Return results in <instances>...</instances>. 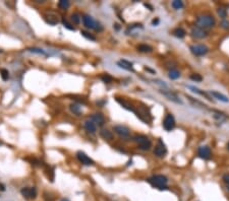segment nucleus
Segmentation results:
<instances>
[{"mask_svg":"<svg viewBox=\"0 0 229 201\" xmlns=\"http://www.w3.org/2000/svg\"><path fill=\"white\" fill-rule=\"evenodd\" d=\"M197 26L200 29H209V28H213L216 24V20H215V17L212 16L210 14H204V15H200L198 16L197 18Z\"/></svg>","mask_w":229,"mask_h":201,"instance_id":"1","label":"nucleus"},{"mask_svg":"<svg viewBox=\"0 0 229 201\" xmlns=\"http://www.w3.org/2000/svg\"><path fill=\"white\" fill-rule=\"evenodd\" d=\"M149 182L158 189H166V184L168 180L163 175H155L150 178Z\"/></svg>","mask_w":229,"mask_h":201,"instance_id":"2","label":"nucleus"},{"mask_svg":"<svg viewBox=\"0 0 229 201\" xmlns=\"http://www.w3.org/2000/svg\"><path fill=\"white\" fill-rule=\"evenodd\" d=\"M134 140H136V142H138V147L142 150H149L152 145L150 139L145 135H136L134 137Z\"/></svg>","mask_w":229,"mask_h":201,"instance_id":"3","label":"nucleus"},{"mask_svg":"<svg viewBox=\"0 0 229 201\" xmlns=\"http://www.w3.org/2000/svg\"><path fill=\"white\" fill-rule=\"evenodd\" d=\"M190 51L196 56H204L208 53L209 49H208L207 46L202 45V44H198V45L190 46Z\"/></svg>","mask_w":229,"mask_h":201,"instance_id":"4","label":"nucleus"},{"mask_svg":"<svg viewBox=\"0 0 229 201\" xmlns=\"http://www.w3.org/2000/svg\"><path fill=\"white\" fill-rule=\"evenodd\" d=\"M163 126H164L165 130H167V131H171L175 127L174 117H173L171 114H168V115L165 117L164 122H163Z\"/></svg>","mask_w":229,"mask_h":201,"instance_id":"5","label":"nucleus"},{"mask_svg":"<svg viewBox=\"0 0 229 201\" xmlns=\"http://www.w3.org/2000/svg\"><path fill=\"white\" fill-rule=\"evenodd\" d=\"M113 130H114L115 133H117L119 136L124 137V138H125V137H128L130 134L129 129L125 126H122V125H116V126L113 127Z\"/></svg>","mask_w":229,"mask_h":201,"instance_id":"6","label":"nucleus"},{"mask_svg":"<svg viewBox=\"0 0 229 201\" xmlns=\"http://www.w3.org/2000/svg\"><path fill=\"white\" fill-rule=\"evenodd\" d=\"M20 193L25 198L28 199H35L37 196V190L34 187L33 188H22L20 190Z\"/></svg>","mask_w":229,"mask_h":201,"instance_id":"7","label":"nucleus"},{"mask_svg":"<svg viewBox=\"0 0 229 201\" xmlns=\"http://www.w3.org/2000/svg\"><path fill=\"white\" fill-rule=\"evenodd\" d=\"M190 34H192V36L194 37L195 39H200V40H202V39H205L206 37L208 36V33L206 32L205 30L198 28V26H196V28H192Z\"/></svg>","mask_w":229,"mask_h":201,"instance_id":"8","label":"nucleus"},{"mask_svg":"<svg viewBox=\"0 0 229 201\" xmlns=\"http://www.w3.org/2000/svg\"><path fill=\"white\" fill-rule=\"evenodd\" d=\"M76 156H78V160H80L82 165H85V166H92V165H94V162L89 158V156H87L85 152L78 151V153H76Z\"/></svg>","mask_w":229,"mask_h":201,"instance_id":"9","label":"nucleus"},{"mask_svg":"<svg viewBox=\"0 0 229 201\" xmlns=\"http://www.w3.org/2000/svg\"><path fill=\"white\" fill-rule=\"evenodd\" d=\"M82 22H84V26H86L87 29H95L96 26V20H94V18L91 16V15L85 14L82 16Z\"/></svg>","mask_w":229,"mask_h":201,"instance_id":"10","label":"nucleus"},{"mask_svg":"<svg viewBox=\"0 0 229 201\" xmlns=\"http://www.w3.org/2000/svg\"><path fill=\"white\" fill-rule=\"evenodd\" d=\"M198 152H199L200 158H204V160H209V158H211V149H210V147L207 145L201 146V147L199 148V150H198Z\"/></svg>","mask_w":229,"mask_h":201,"instance_id":"11","label":"nucleus"},{"mask_svg":"<svg viewBox=\"0 0 229 201\" xmlns=\"http://www.w3.org/2000/svg\"><path fill=\"white\" fill-rule=\"evenodd\" d=\"M91 121H93L94 124L98 125L99 127H102L105 123V118L102 114H93L91 117Z\"/></svg>","mask_w":229,"mask_h":201,"instance_id":"12","label":"nucleus"},{"mask_svg":"<svg viewBox=\"0 0 229 201\" xmlns=\"http://www.w3.org/2000/svg\"><path fill=\"white\" fill-rule=\"evenodd\" d=\"M117 65H118L120 68H123L125 69V70H128V71H134V67H132V64L130 62H128V61H126V60H120L118 63H117Z\"/></svg>","mask_w":229,"mask_h":201,"instance_id":"13","label":"nucleus"},{"mask_svg":"<svg viewBox=\"0 0 229 201\" xmlns=\"http://www.w3.org/2000/svg\"><path fill=\"white\" fill-rule=\"evenodd\" d=\"M154 154L157 156H159V158L164 156L165 154H166V148H165V146L163 145V144H161V145H157L155 147V150H154Z\"/></svg>","mask_w":229,"mask_h":201,"instance_id":"14","label":"nucleus"},{"mask_svg":"<svg viewBox=\"0 0 229 201\" xmlns=\"http://www.w3.org/2000/svg\"><path fill=\"white\" fill-rule=\"evenodd\" d=\"M211 94H212V96H214L215 98H217V100H221V102H223V103H228V102H229V98H227L226 96H224L223 94H220V92H214V90H211Z\"/></svg>","mask_w":229,"mask_h":201,"instance_id":"15","label":"nucleus"},{"mask_svg":"<svg viewBox=\"0 0 229 201\" xmlns=\"http://www.w3.org/2000/svg\"><path fill=\"white\" fill-rule=\"evenodd\" d=\"M85 128H86L87 131H89L91 133H95L96 130H97L96 125L94 124V122L91 121V120H87L86 122H85Z\"/></svg>","mask_w":229,"mask_h":201,"instance_id":"16","label":"nucleus"},{"mask_svg":"<svg viewBox=\"0 0 229 201\" xmlns=\"http://www.w3.org/2000/svg\"><path fill=\"white\" fill-rule=\"evenodd\" d=\"M100 135H101L104 139H107V140H110V139L113 138L112 132L109 131L108 129H102V130L100 131Z\"/></svg>","mask_w":229,"mask_h":201,"instance_id":"17","label":"nucleus"},{"mask_svg":"<svg viewBox=\"0 0 229 201\" xmlns=\"http://www.w3.org/2000/svg\"><path fill=\"white\" fill-rule=\"evenodd\" d=\"M173 35H174L176 38L182 39V38H184V36H185V31L181 28H177L173 31Z\"/></svg>","mask_w":229,"mask_h":201,"instance_id":"18","label":"nucleus"},{"mask_svg":"<svg viewBox=\"0 0 229 201\" xmlns=\"http://www.w3.org/2000/svg\"><path fill=\"white\" fill-rule=\"evenodd\" d=\"M138 50L140 52H143V53H150V52H152V47L146 45V44H142L138 47Z\"/></svg>","mask_w":229,"mask_h":201,"instance_id":"19","label":"nucleus"},{"mask_svg":"<svg viewBox=\"0 0 229 201\" xmlns=\"http://www.w3.org/2000/svg\"><path fill=\"white\" fill-rule=\"evenodd\" d=\"M179 77H180V73L176 69H172V70L169 71V78L170 79H177Z\"/></svg>","mask_w":229,"mask_h":201,"instance_id":"20","label":"nucleus"},{"mask_svg":"<svg viewBox=\"0 0 229 201\" xmlns=\"http://www.w3.org/2000/svg\"><path fill=\"white\" fill-rule=\"evenodd\" d=\"M69 5H70V3H69V1H67V0H60L58 2V7L60 9H63V10L68 8Z\"/></svg>","mask_w":229,"mask_h":201,"instance_id":"21","label":"nucleus"},{"mask_svg":"<svg viewBox=\"0 0 229 201\" xmlns=\"http://www.w3.org/2000/svg\"><path fill=\"white\" fill-rule=\"evenodd\" d=\"M172 7L174 9H181L182 7H183V3H182V1H179V0H174V1H172Z\"/></svg>","mask_w":229,"mask_h":201,"instance_id":"22","label":"nucleus"},{"mask_svg":"<svg viewBox=\"0 0 229 201\" xmlns=\"http://www.w3.org/2000/svg\"><path fill=\"white\" fill-rule=\"evenodd\" d=\"M70 111H72V113L76 114V115H80V107L78 105H76V104H72V105H70Z\"/></svg>","mask_w":229,"mask_h":201,"instance_id":"23","label":"nucleus"},{"mask_svg":"<svg viewBox=\"0 0 229 201\" xmlns=\"http://www.w3.org/2000/svg\"><path fill=\"white\" fill-rule=\"evenodd\" d=\"M80 34H82V36H84L86 39H88V40H91V41H96V38H95V37H94L93 35L90 34V33L86 32V31H82V32H80Z\"/></svg>","mask_w":229,"mask_h":201,"instance_id":"24","label":"nucleus"},{"mask_svg":"<svg viewBox=\"0 0 229 201\" xmlns=\"http://www.w3.org/2000/svg\"><path fill=\"white\" fill-rule=\"evenodd\" d=\"M72 20L74 22V24H78L80 22V15L78 13H72Z\"/></svg>","mask_w":229,"mask_h":201,"instance_id":"25","label":"nucleus"},{"mask_svg":"<svg viewBox=\"0 0 229 201\" xmlns=\"http://www.w3.org/2000/svg\"><path fill=\"white\" fill-rule=\"evenodd\" d=\"M0 74H1L2 79H3V80H5V81H6L7 79L9 78V73H8V71H7L6 69H1V70H0Z\"/></svg>","mask_w":229,"mask_h":201,"instance_id":"26","label":"nucleus"},{"mask_svg":"<svg viewBox=\"0 0 229 201\" xmlns=\"http://www.w3.org/2000/svg\"><path fill=\"white\" fill-rule=\"evenodd\" d=\"M62 24L64 26V28H66L67 30H69V31H74L76 29L74 28V26H72V24H69L67 20H65V19H62Z\"/></svg>","mask_w":229,"mask_h":201,"instance_id":"27","label":"nucleus"},{"mask_svg":"<svg viewBox=\"0 0 229 201\" xmlns=\"http://www.w3.org/2000/svg\"><path fill=\"white\" fill-rule=\"evenodd\" d=\"M190 79H192V80H194V81L200 82V81H202V80H203V77H202L200 74H192V75H190Z\"/></svg>","mask_w":229,"mask_h":201,"instance_id":"28","label":"nucleus"},{"mask_svg":"<svg viewBox=\"0 0 229 201\" xmlns=\"http://www.w3.org/2000/svg\"><path fill=\"white\" fill-rule=\"evenodd\" d=\"M29 51L36 54H45V52L42 49H40V48H31V49H29Z\"/></svg>","mask_w":229,"mask_h":201,"instance_id":"29","label":"nucleus"},{"mask_svg":"<svg viewBox=\"0 0 229 201\" xmlns=\"http://www.w3.org/2000/svg\"><path fill=\"white\" fill-rule=\"evenodd\" d=\"M101 79L103 80L104 82H106V84H109V82H111L113 80V78L111 76H109L108 74H106V75H103V76L101 77Z\"/></svg>","mask_w":229,"mask_h":201,"instance_id":"30","label":"nucleus"},{"mask_svg":"<svg viewBox=\"0 0 229 201\" xmlns=\"http://www.w3.org/2000/svg\"><path fill=\"white\" fill-rule=\"evenodd\" d=\"M218 14L220 15V17L224 18V17H226L227 12H226V10H225L224 8H219V9H218Z\"/></svg>","mask_w":229,"mask_h":201,"instance_id":"31","label":"nucleus"},{"mask_svg":"<svg viewBox=\"0 0 229 201\" xmlns=\"http://www.w3.org/2000/svg\"><path fill=\"white\" fill-rule=\"evenodd\" d=\"M95 31H97V32H102L103 31V26H102V24H100V22H96V26H95V29H94Z\"/></svg>","mask_w":229,"mask_h":201,"instance_id":"32","label":"nucleus"},{"mask_svg":"<svg viewBox=\"0 0 229 201\" xmlns=\"http://www.w3.org/2000/svg\"><path fill=\"white\" fill-rule=\"evenodd\" d=\"M221 26L223 29H229V22L228 20H222L221 22Z\"/></svg>","mask_w":229,"mask_h":201,"instance_id":"33","label":"nucleus"},{"mask_svg":"<svg viewBox=\"0 0 229 201\" xmlns=\"http://www.w3.org/2000/svg\"><path fill=\"white\" fill-rule=\"evenodd\" d=\"M223 181L229 186V174H225V175L223 176Z\"/></svg>","mask_w":229,"mask_h":201,"instance_id":"34","label":"nucleus"},{"mask_svg":"<svg viewBox=\"0 0 229 201\" xmlns=\"http://www.w3.org/2000/svg\"><path fill=\"white\" fill-rule=\"evenodd\" d=\"M158 22H159V19H156V20L154 19V20H153V24H154V26H155V24H158Z\"/></svg>","mask_w":229,"mask_h":201,"instance_id":"35","label":"nucleus"},{"mask_svg":"<svg viewBox=\"0 0 229 201\" xmlns=\"http://www.w3.org/2000/svg\"><path fill=\"white\" fill-rule=\"evenodd\" d=\"M0 189H1L2 191L5 190V188H4V186H3V185H0Z\"/></svg>","mask_w":229,"mask_h":201,"instance_id":"36","label":"nucleus"},{"mask_svg":"<svg viewBox=\"0 0 229 201\" xmlns=\"http://www.w3.org/2000/svg\"><path fill=\"white\" fill-rule=\"evenodd\" d=\"M61 201H68V200H67V199H65V198H62V199H61Z\"/></svg>","mask_w":229,"mask_h":201,"instance_id":"37","label":"nucleus"},{"mask_svg":"<svg viewBox=\"0 0 229 201\" xmlns=\"http://www.w3.org/2000/svg\"><path fill=\"white\" fill-rule=\"evenodd\" d=\"M227 148H228V150H229V143H228V145H227Z\"/></svg>","mask_w":229,"mask_h":201,"instance_id":"38","label":"nucleus"}]
</instances>
